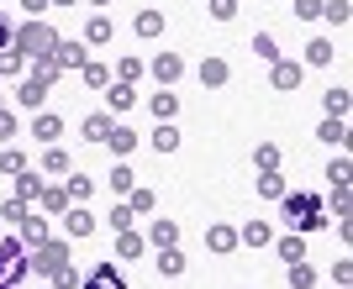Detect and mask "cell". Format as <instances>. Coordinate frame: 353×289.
I'll return each mask as SVG.
<instances>
[{"label": "cell", "instance_id": "cell-1", "mask_svg": "<svg viewBox=\"0 0 353 289\" xmlns=\"http://www.w3.org/2000/svg\"><path fill=\"white\" fill-rule=\"evenodd\" d=\"M280 200H285V226H295V231H322V226H327L322 195L301 189V195H280Z\"/></svg>", "mask_w": 353, "mask_h": 289}, {"label": "cell", "instance_id": "cell-2", "mask_svg": "<svg viewBox=\"0 0 353 289\" xmlns=\"http://www.w3.org/2000/svg\"><path fill=\"white\" fill-rule=\"evenodd\" d=\"M53 43H59V32L48 27L43 16H32L27 27H21V32L11 37V47H16L21 58H48V53H53Z\"/></svg>", "mask_w": 353, "mask_h": 289}, {"label": "cell", "instance_id": "cell-3", "mask_svg": "<svg viewBox=\"0 0 353 289\" xmlns=\"http://www.w3.org/2000/svg\"><path fill=\"white\" fill-rule=\"evenodd\" d=\"M21 279H27V247L6 237L0 242V284H21Z\"/></svg>", "mask_w": 353, "mask_h": 289}, {"label": "cell", "instance_id": "cell-4", "mask_svg": "<svg viewBox=\"0 0 353 289\" xmlns=\"http://www.w3.org/2000/svg\"><path fill=\"white\" fill-rule=\"evenodd\" d=\"M27 268H37V274L59 279L63 268H69V247L63 242H37V258H27Z\"/></svg>", "mask_w": 353, "mask_h": 289}, {"label": "cell", "instance_id": "cell-5", "mask_svg": "<svg viewBox=\"0 0 353 289\" xmlns=\"http://www.w3.org/2000/svg\"><path fill=\"white\" fill-rule=\"evenodd\" d=\"M53 63H59V74L85 69V47H79V43H53Z\"/></svg>", "mask_w": 353, "mask_h": 289}, {"label": "cell", "instance_id": "cell-6", "mask_svg": "<svg viewBox=\"0 0 353 289\" xmlns=\"http://www.w3.org/2000/svg\"><path fill=\"white\" fill-rule=\"evenodd\" d=\"M179 74H185V63H179V53H159V58H153V79H159V85H174Z\"/></svg>", "mask_w": 353, "mask_h": 289}, {"label": "cell", "instance_id": "cell-7", "mask_svg": "<svg viewBox=\"0 0 353 289\" xmlns=\"http://www.w3.org/2000/svg\"><path fill=\"white\" fill-rule=\"evenodd\" d=\"M43 95H48V79H37V74H27V79H21V89H16V100L32 105V111L43 105Z\"/></svg>", "mask_w": 353, "mask_h": 289}, {"label": "cell", "instance_id": "cell-8", "mask_svg": "<svg viewBox=\"0 0 353 289\" xmlns=\"http://www.w3.org/2000/svg\"><path fill=\"white\" fill-rule=\"evenodd\" d=\"M301 85V63H285V58H274V89H295Z\"/></svg>", "mask_w": 353, "mask_h": 289}, {"label": "cell", "instance_id": "cell-9", "mask_svg": "<svg viewBox=\"0 0 353 289\" xmlns=\"http://www.w3.org/2000/svg\"><path fill=\"white\" fill-rule=\"evenodd\" d=\"M316 137H322V142H332V147H343V142H348V127H343V116H327Z\"/></svg>", "mask_w": 353, "mask_h": 289}, {"label": "cell", "instance_id": "cell-10", "mask_svg": "<svg viewBox=\"0 0 353 289\" xmlns=\"http://www.w3.org/2000/svg\"><path fill=\"white\" fill-rule=\"evenodd\" d=\"M206 242H211V253H232V247H237V231L232 226H211Z\"/></svg>", "mask_w": 353, "mask_h": 289}, {"label": "cell", "instance_id": "cell-11", "mask_svg": "<svg viewBox=\"0 0 353 289\" xmlns=\"http://www.w3.org/2000/svg\"><path fill=\"white\" fill-rule=\"evenodd\" d=\"M37 195H43V179H37V173H16V200H37Z\"/></svg>", "mask_w": 353, "mask_h": 289}, {"label": "cell", "instance_id": "cell-12", "mask_svg": "<svg viewBox=\"0 0 353 289\" xmlns=\"http://www.w3.org/2000/svg\"><path fill=\"white\" fill-rule=\"evenodd\" d=\"M69 231H74V237H90V231H95V216L85 211V200H79V205L69 211Z\"/></svg>", "mask_w": 353, "mask_h": 289}, {"label": "cell", "instance_id": "cell-13", "mask_svg": "<svg viewBox=\"0 0 353 289\" xmlns=\"http://www.w3.org/2000/svg\"><path fill=\"white\" fill-rule=\"evenodd\" d=\"M21 237H27L32 247H37V242H48V221H43V216H32V211H27V216H21Z\"/></svg>", "mask_w": 353, "mask_h": 289}, {"label": "cell", "instance_id": "cell-14", "mask_svg": "<svg viewBox=\"0 0 353 289\" xmlns=\"http://www.w3.org/2000/svg\"><path fill=\"white\" fill-rule=\"evenodd\" d=\"M32 131H37L43 142H59V137H63V121H59V116H37V121H32Z\"/></svg>", "mask_w": 353, "mask_h": 289}, {"label": "cell", "instance_id": "cell-15", "mask_svg": "<svg viewBox=\"0 0 353 289\" xmlns=\"http://www.w3.org/2000/svg\"><path fill=\"white\" fill-rule=\"evenodd\" d=\"M259 195H264V200H280V195H285V179L274 169H264V173H259Z\"/></svg>", "mask_w": 353, "mask_h": 289}, {"label": "cell", "instance_id": "cell-16", "mask_svg": "<svg viewBox=\"0 0 353 289\" xmlns=\"http://www.w3.org/2000/svg\"><path fill=\"white\" fill-rule=\"evenodd\" d=\"M201 85H227V63H221V58H206V63H201Z\"/></svg>", "mask_w": 353, "mask_h": 289}, {"label": "cell", "instance_id": "cell-17", "mask_svg": "<svg viewBox=\"0 0 353 289\" xmlns=\"http://www.w3.org/2000/svg\"><path fill=\"white\" fill-rule=\"evenodd\" d=\"M159 274H163V279H174V274H185V258H179L174 247H159Z\"/></svg>", "mask_w": 353, "mask_h": 289}, {"label": "cell", "instance_id": "cell-18", "mask_svg": "<svg viewBox=\"0 0 353 289\" xmlns=\"http://www.w3.org/2000/svg\"><path fill=\"white\" fill-rule=\"evenodd\" d=\"M179 147V131L169 127V121H159V131H153V153H174Z\"/></svg>", "mask_w": 353, "mask_h": 289}, {"label": "cell", "instance_id": "cell-19", "mask_svg": "<svg viewBox=\"0 0 353 289\" xmlns=\"http://www.w3.org/2000/svg\"><path fill=\"white\" fill-rule=\"evenodd\" d=\"M111 127H117L111 116H90V121H85V137H90V142H105V137H111Z\"/></svg>", "mask_w": 353, "mask_h": 289}, {"label": "cell", "instance_id": "cell-20", "mask_svg": "<svg viewBox=\"0 0 353 289\" xmlns=\"http://www.w3.org/2000/svg\"><path fill=\"white\" fill-rule=\"evenodd\" d=\"M117 253H121V258H137V253H143V237H137L132 226H127V231H117Z\"/></svg>", "mask_w": 353, "mask_h": 289}, {"label": "cell", "instance_id": "cell-21", "mask_svg": "<svg viewBox=\"0 0 353 289\" xmlns=\"http://www.w3.org/2000/svg\"><path fill=\"white\" fill-rule=\"evenodd\" d=\"M237 242H248V247H264V242H269V226H264V221H248V226L237 231Z\"/></svg>", "mask_w": 353, "mask_h": 289}, {"label": "cell", "instance_id": "cell-22", "mask_svg": "<svg viewBox=\"0 0 353 289\" xmlns=\"http://www.w3.org/2000/svg\"><path fill=\"white\" fill-rule=\"evenodd\" d=\"M153 242H159V247H174V242H179V226L159 216V221H153Z\"/></svg>", "mask_w": 353, "mask_h": 289}, {"label": "cell", "instance_id": "cell-23", "mask_svg": "<svg viewBox=\"0 0 353 289\" xmlns=\"http://www.w3.org/2000/svg\"><path fill=\"white\" fill-rule=\"evenodd\" d=\"M159 32H163V16L159 11H143V16H137V37H159Z\"/></svg>", "mask_w": 353, "mask_h": 289}, {"label": "cell", "instance_id": "cell-24", "mask_svg": "<svg viewBox=\"0 0 353 289\" xmlns=\"http://www.w3.org/2000/svg\"><path fill=\"white\" fill-rule=\"evenodd\" d=\"M174 111H179V100L169 95V89H159V95H153V116H159V121H169Z\"/></svg>", "mask_w": 353, "mask_h": 289}, {"label": "cell", "instance_id": "cell-25", "mask_svg": "<svg viewBox=\"0 0 353 289\" xmlns=\"http://www.w3.org/2000/svg\"><path fill=\"white\" fill-rule=\"evenodd\" d=\"M280 258H285V263H295V258H306V242H301V237H295V231H290V237H280Z\"/></svg>", "mask_w": 353, "mask_h": 289}, {"label": "cell", "instance_id": "cell-26", "mask_svg": "<svg viewBox=\"0 0 353 289\" xmlns=\"http://www.w3.org/2000/svg\"><path fill=\"white\" fill-rule=\"evenodd\" d=\"M306 63H332V43H327V37L306 43Z\"/></svg>", "mask_w": 353, "mask_h": 289}, {"label": "cell", "instance_id": "cell-27", "mask_svg": "<svg viewBox=\"0 0 353 289\" xmlns=\"http://www.w3.org/2000/svg\"><path fill=\"white\" fill-rule=\"evenodd\" d=\"M253 53L274 63V58H280V47H274V37H269V32H259V37H253Z\"/></svg>", "mask_w": 353, "mask_h": 289}, {"label": "cell", "instance_id": "cell-28", "mask_svg": "<svg viewBox=\"0 0 353 289\" xmlns=\"http://www.w3.org/2000/svg\"><path fill=\"white\" fill-rule=\"evenodd\" d=\"M105 95H111V111H127V105L137 100V95H132V85H117V89H105Z\"/></svg>", "mask_w": 353, "mask_h": 289}, {"label": "cell", "instance_id": "cell-29", "mask_svg": "<svg viewBox=\"0 0 353 289\" xmlns=\"http://www.w3.org/2000/svg\"><path fill=\"white\" fill-rule=\"evenodd\" d=\"M105 142L117 147V153H132V142H137V137H132L127 127H111V137H105Z\"/></svg>", "mask_w": 353, "mask_h": 289}, {"label": "cell", "instance_id": "cell-30", "mask_svg": "<svg viewBox=\"0 0 353 289\" xmlns=\"http://www.w3.org/2000/svg\"><path fill=\"white\" fill-rule=\"evenodd\" d=\"M37 200H43V211H63V205H69V189H43Z\"/></svg>", "mask_w": 353, "mask_h": 289}, {"label": "cell", "instance_id": "cell-31", "mask_svg": "<svg viewBox=\"0 0 353 289\" xmlns=\"http://www.w3.org/2000/svg\"><path fill=\"white\" fill-rule=\"evenodd\" d=\"M111 189H117V195H127V189H132V169H127V163H117V169H111Z\"/></svg>", "mask_w": 353, "mask_h": 289}, {"label": "cell", "instance_id": "cell-32", "mask_svg": "<svg viewBox=\"0 0 353 289\" xmlns=\"http://www.w3.org/2000/svg\"><path fill=\"white\" fill-rule=\"evenodd\" d=\"M290 284H301V289H306V284H316V274L306 268V258H295V263H290Z\"/></svg>", "mask_w": 353, "mask_h": 289}, {"label": "cell", "instance_id": "cell-33", "mask_svg": "<svg viewBox=\"0 0 353 289\" xmlns=\"http://www.w3.org/2000/svg\"><path fill=\"white\" fill-rule=\"evenodd\" d=\"M322 6H327V0H295V16H301V21H316Z\"/></svg>", "mask_w": 353, "mask_h": 289}, {"label": "cell", "instance_id": "cell-34", "mask_svg": "<svg viewBox=\"0 0 353 289\" xmlns=\"http://www.w3.org/2000/svg\"><path fill=\"white\" fill-rule=\"evenodd\" d=\"M348 111V89H327V116H343Z\"/></svg>", "mask_w": 353, "mask_h": 289}, {"label": "cell", "instance_id": "cell-35", "mask_svg": "<svg viewBox=\"0 0 353 289\" xmlns=\"http://www.w3.org/2000/svg\"><path fill=\"white\" fill-rule=\"evenodd\" d=\"M69 200H90V179L85 173H69Z\"/></svg>", "mask_w": 353, "mask_h": 289}, {"label": "cell", "instance_id": "cell-36", "mask_svg": "<svg viewBox=\"0 0 353 289\" xmlns=\"http://www.w3.org/2000/svg\"><path fill=\"white\" fill-rule=\"evenodd\" d=\"M0 74H21V53L16 47H0Z\"/></svg>", "mask_w": 353, "mask_h": 289}, {"label": "cell", "instance_id": "cell-37", "mask_svg": "<svg viewBox=\"0 0 353 289\" xmlns=\"http://www.w3.org/2000/svg\"><path fill=\"white\" fill-rule=\"evenodd\" d=\"M79 74H85V85H90V89H101L105 79H111V74H105L101 63H85V69H79Z\"/></svg>", "mask_w": 353, "mask_h": 289}, {"label": "cell", "instance_id": "cell-38", "mask_svg": "<svg viewBox=\"0 0 353 289\" xmlns=\"http://www.w3.org/2000/svg\"><path fill=\"white\" fill-rule=\"evenodd\" d=\"M90 43H105V37H111V21H105V16H95V21H90V32H85Z\"/></svg>", "mask_w": 353, "mask_h": 289}, {"label": "cell", "instance_id": "cell-39", "mask_svg": "<svg viewBox=\"0 0 353 289\" xmlns=\"http://www.w3.org/2000/svg\"><path fill=\"white\" fill-rule=\"evenodd\" d=\"M137 74H143V63H137V58H121V69H117V79H121V85H132Z\"/></svg>", "mask_w": 353, "mask_h": 289}, {"label": "cell", "instance_id": "cell-40", "mask_svg": "<svg viewBox=\"0 0 353 289\" xmlns=\"http://www.w3.org/2000/svg\"><path fill=\"white\" fill-rule=\"evenodd\" d=\"M259 169H280V147H274V142L259 147Z\"/></svg>", "mask_w": 353, "mask_h": 289}, {"label": "cell", "instance_id": "cell-41", "mask_svg": "<svg viewBox=\"0 0 353 289\" xmlns=\"http://www.w3.org/2000/svg\"><path fill=\"white\" fill-rule=\"evenodd\" d=\"M132 226V205H117V211H111V231H127Z\"/></svg>", "mask_w": 353, "mask_h": 289}, {"label": "cell", "instance_id": "cell-42", "mask_svg": "<svg viewBox=\"0 0 353 289\" xmlns=\"http://www.w3.org/2000/svg\"><path fill=\"white\" fill-rule=\"evenodd\" d=\"M211 16H216V21H232V16H237V0H211Z\"/></svg>", "mask_w": 353, "mask_h": 289}, {"label": "cell", "instance_id": "cell-43", "mask_svg": "<svg viewBox=\"0 0 353 289\" xmlns=\"http://www.w3.org/2000/svg\"><path fill=\"white\" fill-rule=\"evenodd\" d=\"M21 169H27L21 153H0V173H21Z\"/></svg>", "mask_w": 353, "mask_h": 289}, {"label": "cell", "instance_id": "cell-44", "mask_svg": "<svg viewBox=\"0 0 353 289\" xmlns=\"http://www.w3.org/2000/svg\"><path fill=\"white\" fill-rule=\"evenodd\" d=\"M153 205H159V200H153V189H132V211H143V216H148Z\"/></svg>", "mask_w": 353, "mask_h": 289}, {"label": "cell", "instance_id": "cell-45", "mask_svg": "<svg viewBox=\"0 0 353 289\" xmlns=\"http://www.w3.org/2000/svg\"><path fill=\"white\" fill-rule=\"evenodd\" d=\"M0 216H6V221H21V216H27V200H6V205H0Z\"/></svg>", "mask_w": 353, "mask_h": 289}, {"label": "cell", "instance_id": "cell-46", "mask_svg": "<svg viewBox=\"0 0 353 289\" xmlns=\"http://www.w3.org/2000/svg\"><path fill=\"white\" fill-rule=\"evenodd\" d=\"M90 284H121V274L105 263V268H95V274H90Z\"/></svg>", "mask_w": 353, "mask_h": 289}, {"label": "cell", "instance_id": "cell-47", "mask_svg": "<svg viewBox=\"0 0 353 289\" xmlns=\"http://www.w3.org/2000/svg\"><path fill=\"white\" fill-rule=\"evenodd\" d=\"M322 16H332V21L343 27V21H348V0H332V6H322Z\"/></svg>", "mask_w": 353, "mask_h": 289}, {"label": "cell", "instance_id": "cell-48", "mask_svg": "<svg viewBox=\"0 0 353 289\" xmlns=\"http://www.w3.org/2000/svg\"><path fill=\"white\" fill-rule=\"evenodd\" d=\"M327 173H332V184H348V173H353V169H348V158H338V163H332Z\"/></svg>", "mask_w": 353, "mask_h": 289}, {"label": "cell", "instance_id": "cell-49", "mask_svg": "<svg viewBox=\"0 0 353 289\" xmlns=\"http://www.w3.org/2000/svg\"><path fill=\"white\" fill-rule=\"evenodd\" d=\"M43 169H48V173H69V158H63V153H48Z\"/></svg>", "mask_w": 353, "mask_h": 289}, {"label": "cell", "instance_id": "cell-50", "mask_svg": "<svg viewBox=\"0 0 353 289\" xmlns=\"http://www.w3.org/2000/svg\"><path fill=\"white\" fill-rule=\"evenodd\" d=\"M0 137H16V121H11V111L0 105Z\"/></svg>", "mask_w": 353, "mask_h": 289}, {"label": "cell", "instance_id": "cell-51", "mask_svg": "<svg viewBox=\"0 0 353 289\" xmlns=\"http://www.w3.org/2000/svg\"><path fill=\"white\" fill-rule=\"evenodd\" d=\"M21 6H27V11H32V16H43V11H48V6H53V0H21Z\"/></svg>", "mask_w": 353, "mask_h": 289}, {"label": "cell", "instance_id": "cell-52", "mask_svg": "<svg viewBox=\"0 0 353 289\" xmlns=\"http://www.w3.org/2000/svg\"><path fill=\"white\" fill-rule=\"evenodd\" d=\"M0 47H11V27L6 21H0Z\"/></svg>", "mask_w": 353, "mask_h": 289}, {"label": "cell", "instance_id": "cell-53", "mask_svg": "<svg viewBox=\"0 0 353 289\" xmlns=\"http://www.w3.org/2000/svg\"><path fill=\"white\" fill-rule=\"evenodd\" d=\"M53 6H74V0H53Z\"/></svg>", "mask_w": 353, "mask_h": 289}, {"label": "cell", "instance_id": "cell-54", "mask_svg": "<svg viewBox=\"0 0 353 289\" xmlns=\"http://www.w3.org/2000/svg\"><path fill=\"white\" fill-rule=\"evenodd\" d=\"M95 6H111V0H95Z\"/></svg>", "mask_w": 353, "mask_h": 289}]
</instances>
